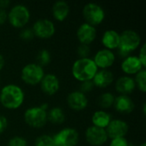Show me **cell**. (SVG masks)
<instances>
[{
    "label": "cell",
    "mask_w": 146,
    "mask_h": 146,
    "mask_svg": "<svg viewBox=\"0 0 146 146\" xmlns=\"http://www.w3.org/2000/svg\"><path fill=\"white\" fill-rule=\"evenodd\" d=\"M128 125L126 121L119 119L111 120L108 127H106V133L108 138L115 139V138H122L128 132Z\"/></svg>",
    "instance_id": "8fae6325"
},
{
    "label": "cell",
    "mask_w": 146,
    "mask_h": 146,
    "mask_svg": "<svg viewBox=\"0 0 146 146\" xmlns=\"http://www.w3.org/2000/svg\"><path fill=\"white\" fill-rule=\"evenodd\" d=\"M3 65H4V58L2 56V54H0V70L3 68Z\"/></svg>",
    "instance_id": "8d00e7d4"
},
{
    "label": "cell",
    "mask_w": 146,
    "mask_h": 146,
    "mask_svg": "<svg viewBox=\"0 0 146 146\" xmlns=\"http://www.w3.org/2000/svg\"><path fill=\"white\" fill-rule=\"evenodd\" d=\"M69 5L67 2L59 0L54 3L52 6V14L56 20L59 21H64L69 14Z\"/></svg>",
    "instance_id": "44dd1931"
},
{
    "label": "cell",
    "mask_w": 146,
    "mask_h": 146,
    "mask_svg": "<svg viewBox=\"0 0 146 146\" xmlns=\"http://www.w3.org/2000/svg\"><path fill=\"white\" fill-rule=\"evenodd\" d=\"M48 104L47 103H44V104H42L39 107L41 108V109H43V110H46L47 109H48Z\"/></svg>",
    "instance_id": "74e56055"
},
{
    "label": "cell",
    "mask_w": 146,
    "mask_h": 146,
    "mask_svg": "<svg viewBox=\"0 0 146 146\" xmlns=\"http://www.w3.org/2000/svg\"><path fill=\"white\" fill-rule=\"evenodd\" d=\"M7 19H8V13L6 12L5 9L0 8V24L4 23Z\"/></svg>",
    "instance_id": "e575fe53"
},
{
    "label": "cell",
    "mask_w": 146,
    "mask_h": 146,
    "mask_svg": "<svg viewBox=\"0 0 146 146\" xmlns=\"http://www.w3.org/2000/svg\"><path fill=\"white\" fill-rule=\"evenodd\" d=\"M67 102L68 106L74 110H82L86 109L88 104L86 96L80 91L70 92L67 97Z\"/></svg>",
    "instance_id": "9a60e30c"
},
{
    "label": "cell",
    "mask_w": 146,
    "mask_h": 146,
    "mask_svg": "<svg viewBox=\"0 0 146 146\" xmlns=\"http://www.w3.org/2000/svg\"><path fill=\"white\" fill-rule=\"evenodd\" d=\"M30 19V11L23 4L14 5L8 13V20L15 27H24Z\"/></svg>",
    "instance_id": "3957f363"
},
{
    "label": "cell",
    "mask_w": 146,
    "mask_h": 146,
    "mask_svg": "<svg viewBox=\"0 0 146 146\" xmlns=\"http://www.w3.org/2000/svg\"><path fill=\"white\" fill-rule=\"evenodd\" d=\"M40 86L42 91L47 95H54L57 92L60 87V81L56 75L54 74H45L40 81Z\"/></svg>",
    "instance_id": "5bb4252c"
},
{
    "label": "cell",
    "mask_w": 146,
    "mask_h": 146,
    "mask_svg": "<svg viewBox=\"0 0 146 146\" xmlns=\"http://www.w3.org/2000/svg\"><path fill=\"white\" fill-rule=\"evenodd\" d=\"M141 42V38L137 32L132 29L123 31L120 34V44L119 48L131 53L136 50Z\"/></svg>",
    "instance_id": "52a82bcc"
},
{
    "label": "cell",
    "mask_w": 146,
    "mask_h": 146,
    "mask_svg": "<svg viewBox=\"0 0 146 146\" xmlns=\"http://www.w3.org/2000/svg\"><path fill=\"white\" fill-rule=\"evenodd\" d=\"M94 84L92 82V80H86V81H83L81 82L80 85V91L81 92H83L84 94L86 92H89L91 91H92L93 87H94Z\"/></svg>",
    "instance_id": "f546056e"
},
{
    "label": "cell",
    "mask_w": 146,
    "mask_h": 146,
    "mask_svg": "<svg viewBox=\"0 0 146 146\" xmlns=\"http://www.w3.org/2000/svg\"><path fill=\"white\" fill-rule=\"evenodd\" d=\"M136 84L134 79L131 76H121L115 82V89L121 95H127L134 91Z\"/></svg>",
    "instance_id": "e0dca14e"
},
{
    "label": "cell",
    "mask_w": 146,
    "mask_h": 146,
    "mask_svg": "<svg viewBox=\"0 0 146 146\" xmlns=\"http://www.w3.org/2000/svg\"><path fill=\"white\" fill-rule=\"evenodd\" d=\"M98 68L92 58H79L72 67V74L79 81L92 80Z\"/></svg>",
    "instance_id": "7a4b0ae2"
},
{
    "label": "cell",
    "mask_w": 146,
    "mask_h": 146,
    "mask_svg": "<svg viewBox=\"0 0 146 146\" xmlns=\"http://www.w3.org/2000/svg\"><path fill=\"white\" fill-rule=\"evenodd\" d=\"M145 49H146V44H144L140 50H139V59L140 60L141 63L143 64L144 68H145L146 66V52H145Z\"/></svg>",
    "instance_id": "d6a6232c"
},
{
    "label": "cell",
    "mask_w": 146,
    "mask_h": 146,
    "mask_svg": "<svg viewBox=\"0 0 146 146\" xmlns=\"http://www.w3.org/2000/svg\"><path fill=\"white\" fill-rule=\"evenodd\" d=\"M83 16L86 23L95 26L103 22L105 17V12L102 6L96 3H88L82 10Z\"/></svg>",
    "instance_id": "277c9868"
},
{
    "label": "cell",
    "mask_w": 146,
    "mask_h": 146,
    "mask_svg": "<svg viewBox=\"0 0 146 146\" xmlns=\"http://www.w3.org/2000/svg\"><path fill=\"white\" fill-rule=\"evenodd\" d=\"M115 110L123 114L131 113L134 109L133 101L127 95H120L115 98L114 104Z\"/></svg>",
    "instance_id": "d6986e66"
},
{
    "label": "cell",
    "mask_w": 146,
    "mask_h": 146,
    "mask_svg": "<svg viewBox=\"0 0 146 146\" xmlns=\"http://www.w3.org/2000/svg\"><path fill=\"white\" fill-rule=\"evenodd\" d=\"M50 53L48 50L46 49H43L41 50L38 53V56H37V61H38V63L39 66H44V65H47L50 62Z\"/></svg>",
    "instance_id": "4316f807"
},
{
    "label": "cell",
    "mask_w": 146,
    "mask_h": 146,
    "mask_svg": "<svg viewBox=\"0 0 146 146\" xmlns=\"http://www.w3.org/2000/svg\"><path fill=\"white\" fill-rule=\"evenodd\" d=\"M97 36V30L94 26L86 22L82 23L77 30V38L83 44H89L94 41Z\"/></svg>",
    "instance_id": "4fadbf2b"
},
{
    "label": "cell",
    "mask_w": 146,
    "mask_h": 146,
    "mask_svg": "<svg viewBox=\"0 0 146 146\" xmlns=\"http://www.w3.org/2000/svg\"><path fill=\"white\" fill-rule=\"evenodd\" d=\"M32 30L34 35L42 38H48L53 36L56 28L54 23L50 20L46 18H42L37 20L33 23Z\"/></svg>",
    "instance_id": "9c48e42d"
},
{
    "label": "cell",
    "mask_w": 146,
    "mask_h": 146,
    "mask_svg": "<svg viewBox=\"0 0 146 146\" xmlns=\"http://www.w3.org/2000/svg\"><path fill=\"white\" fill-rule=\"evenodd\" d=\"M94 86L104 88L109 86L114 80V74L112 72L107 69L98 70L95 76L92 80Z\"/></svg>",
    "instance_id": "ac0fdd59"
},
{
    "label": "cell",
    "mask_w": 146,
    "mask_h": 146,
    "mask_svg": "<svg viewBox=\"0 0 146 146\" xmlns=\"http://www.w3.org/2000/svg\"><path fill=\"white\" fill-rule=\"evenodd\" d=\"M35 146H56L53 137L43 134L37 138L35 140Z\"/></svg>",
    "instance_id": "484cf974"
},
{
    "label": "cell",
    "mask_w": 146,
    "mask_h": 146,
    "mask_svg": "<svg viewBox=\"0 0 146 146\" xmlns=\"http://www.w3.org/2000/svg\"><path fill=\"white\" fill-rule=\"evenodd\" d=\"M24 120L32 127H41L47 121V111L39 106L28 108L24 113Z\"/></svg>",
    "instance_id": "5b68a950"
},
{
    "label": "cell",
    "mask_w": 146,
    "mask_h": 146,
    "mask_svg": "<svg viewBox=\"0 0 146 146\" xmlns=\"http://www.w3.org/2000/svg\"><path fill=\"white\" fill-rule=\"evenodd\" d=\"M139 146H146V144L145 143H143V144H141Z\"/></svg>",
    "instance_id": "ab89813d"
},
{
    "label": "cell",
    "mask_w": 146,
    "mask_h": 146,
    "mask_svg": "<svg viewBox=\"0 0 146 146\" xmlns=\"http://www.w3.org/2000/svg\"><path fill=\"white\" fill-rule=\"evenodd\" d=\"M90 52H91V50H90L89 45H87V44H80V46L77 49V53L80 56V58H86V57H88Z\"/></svg>",
    "instance_id": "f1b7e54d"
},
{
    "label": "cell",
    "mask_w": 146,
    "mask_h": 146,
    "mask_svg": "<svg viewBox=\"0 0 146 146\" xmlns=\"http://www.w3.org/2000/svg\"><path fill=\"white\" fill-rule=\"evenodd\" d=\"M86 139L92 145L101 146L107 142L109 138L105 129L92 126L86 131Z\"/></svg>",
    "instance_id": "30bf717a"
},
{
    "label": "cell",
    "mask_w": 146,
    "mask_h": 146,
    "mask_svg": "<svg viewBox=\"0 0 146 146\" xmlns=\"http://www.w3.org/2000/svg\"><path fill=\"white\" fill-rule=\"evenodd\" d=\"M115 96L110 92H104L101 94L98 98V104L101 108L107 109L114 104Z\"/></svg>",
    "instance_id": "cb8c5ba5"
},
{
    "label": "cell",
    "mask_w": 146,
    "mask_h": 146,
    "mask_svg": "<svg viewBox=\"0 0 146 146\" xmlns=\"http://www.w3.org/2000/svg\"><path fill=\"white\" fill-rule=\"evenodd\" d=\"M8 126V120L5 116L0 115V133L4 132Z\"/></svg>",
    "instance_id": "836d02e7"
},
{
    "label": "cell",
    "mask_w": 146,
    "mask_h": 146,
    "mask_svg": "<svg viewBox=\"0 0 146 146\" xmlns=\"http://www.w3.org/2000/svg\"><path fill=\"white\" fill-rule=\"evenodd\" d=\"M111 120V115L108 112L104 110H98L94 112V114L92 116V122L93 126L104 129H105L108 127Z\"/></svg>",
    "instance_id": "7402d4cb"
},
{
    "label": "cell",
    "mask_w": 146,
    "mask_h": 146,
    "mask_svg": "<svg viewBox=\"0 0 146 146\" xmlns=\"http://www.w3.org/2000/svg\"><path fill=\"white\" fill-rule=\"evenodd\" d=\"M47 121L53 124H62L65 121V114L62 108L53 107L47 112Z\"/></svg>",
    "instance_id": "603a6c76"
},
{
    "label": "cell",
    "mask_w": 146,
    "mask_h": 146,
    "mask_svg": "<svg viewBox=\"0 0 146 146\" xmlns=\"http://www.w3.org/2000/svg\"><path fill=\"white\" fill-rule=\"evenodd\" d=\"M127 146H135L133 144H132V143H128V145H127Z\"/></svg>",
    "instance_id": "f35d334b"
},
{
    "label": "cell",
    "mask_w": 146,
    "mask_h": 146,
    "mask_svg": "<svg viewBox=\"0 0 146 146\" xmlns=\"http://www.w3.org/2000/svg\"><path fill=\"white\" fill-rule=\"evenodd\" d=\"M102 44L108 50L117 49L120 44V34L115 30H107L102 37Z\"/></svg>",
    "instance_id": "ffe728a7"
},
{
    "label": "cell",
    "mask_w": 146,
    "mask_h": 146,
    "mask_svg": "<svg viewBox=\"0 0 146 146\" xmlns=\"http://www.w3.org/2000/svg\"><path fill=\"white\" fill-rule=\"evenodd\" d=\"M44 76V69L37 63H28L21 69V79L29 85H36L40 83Z\"/></svg>",
    "instance_id": "8992f818"
},
{
    "label": "cell",
    "mask_w": 146,
    "mask_h": 146,
    "mask_svg": "<svg viewBox=\"0 0 146 146\" xmlns=\"http://www.w3.org/2000/svg\"><path fill=\"white\" fill-rule=\"evenodd\" d=\"M92 60L98 68H100L105 69L113 65L115 61V56L112 50L108 49H102L95 54Z\"/></svg>",
    "instance_id": "7c38bea8"
},
{
    "label": "cell",
    "mask_w": 146,
    "mask_h": 146,
    "mask_svg": "<svg viewBox=\"0 0 146 146\" xmlns=\"http://www.w3.org/2000/svg\"><path fill=\"white\" fill-rule=\"evenodd\" d=\"M9 3H9V1H8V0H0V8L4 9V8H6Z\"/></svg>",
    "instance_id": "d590c367"
},
{
    "label": "cell",
    "mask_w": 146,
    "mask_h": 146,
    "mask_svg": "<svg viewBox=\"0 0 146 146\" xmlns=\"http://www.w3.org/2000/svg\"><path fill=\"white\" fill-rule=\"evenodd\" d=\"M24 101V92L22 89L15 84L4 86L0 92V103L9 110L19 108Z\"/></svg>",
    "instance_id": "6da1fadb"
},
{
    "label": "cell",
    "mask_w": 146,
    "mask_h": 146,
    "mask_svg": "<svg viewBox=\"0 0 146 146\" xmlns=\"http://www.w3.org/2000/svg\"><path fill=\"white\" fill-rule=\"evenodd\" d=\"M121 69L127 74H136L142 69L144 66L140 60L136 56H129L126 57L121 62Z\"/></svg>",
    "instance_id": "2e32d148"
},
{
    "label": "cell",
    "mask_w": 146,
    "mask_h": 146,
    "mask_svg": "<svg viewBox=\"0 0 146 146\" xmlns=\"http://www.w3.org/2000/svg\"><path fill=\"white\" fill-rule=\"evenodd\" d=\"M136 86L139 87V89L143 92H146V71L145 69H142L139 73L136 74L135 79H134Z\"/></svg>",
    "instance_id": "d4e9b609"
},
{
    "label": "cell",
    "mask_w": 146,
    "mask_h": 146,
    "mask_svg": "<svg viewBox=\"0 0 146 146\" xmlns=\"http://www.w3.org/2000/svg\"><path fill=\"white\" fill-rule=\"evenodd\" d=\"M53 139L56 146H75L79 141V133L74 128L66 127L55 134Z\"/></svg>",
    "instance_id": "ba28073f"
},
{
    "label": "cell",
    "mask_w": 146,
    "mask_h": 146,
    "mask_svg": "<svg viewBox=\"0 0 146 146\" xmlns=\"http://www.w3.org/2000/svg\"><path fill=\"white\" fill-rule=\"evenodd\" d=\"M27 143L24 138L20 136H15L9 140L7 146H27Z\"/></svg>",
    "instance_id": "83f0119b"
},
{
    "label": "cell",
    "mask_w": 146,
    "mask_h": 146,
    "mask_svg": "<svg viewBox=\"0 0 146 146\" xmlns=\"http://www.w3.org/2000/svg\"><path fill=\"white\" fill-rule=\"evenodd\" d=\"M33 36H34V33H33V30L30 29V28H25V29H23V30L20 33V37H21V38H22V39H24V40L32 39Z\"/></svg>",
    "instance_id": "1f68e13d"
},
{
    "label": "cell",
    "mask_w": 146,
    "mask_h": 146,
    "mask_svg": "<svg viewBox=\"0 0 146 146\" xmlns=\"http://www.w3.org/2000/svg\"><path fill=\"white\" fill-rule=\"evenodd\" d=\"M128 142L126 139V138H115L112 139L111 142L110 144V146H127Z\"/></svg>",
    "instance_id": "4dcf8cb0"
}]
</instances>
